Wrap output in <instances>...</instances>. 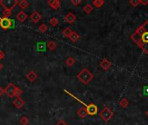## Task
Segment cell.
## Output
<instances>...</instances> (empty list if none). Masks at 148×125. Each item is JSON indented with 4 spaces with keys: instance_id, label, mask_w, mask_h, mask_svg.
Instances as JSON below:
<instances>
[{
    "instance_id": "cell-31",
    "label": "cell",
    "mask_w": 148,
    "mask_h": 125,
    "mask_svg": "<svg viewBox=\"0 0 148 125\" xmlns=\"http://www.w3.org/2000/svg\"><path fill=\"white\" fill-rule=\"evenodd\" d=\"M55 125H68V123L65 121H63V120H60Z\"/></svg>"
},
{
    "instance_id": "cell-17",
    "label": "cell",
    "mask_w": 148,
    "mask_h": 125,
    "mask_svg": "<svg viewBox=\"0 0 148 125\" xmlns=\"http://www.w3.org/2000/svg\"><path fill=\"white\" fill-rule=\"evenodd\" d=\"M18 6L22 10H24V9H27L29 6V2L26 1V0H21V1L18 3Z\"/></svg>"
},
{
    "instance_id": "cell-20",
    "label": "cell",
    "mask_w": 148,
    "mask_h": 125,
    "mask_svg": "<svg viewBox=\"0 0 148 125\" xmlns=\"http://www.w3.org/2000/svg\"><path fill=\"white\" fill-rule=\"evenodd\" d=\"M47 47L49 50H54L56 48V43L55 41H49L47 44Z\"/></svg>"
},
{
    "instance_id": "cell-32",
    "label": "cell",
    "mask_w": 148,
    "mask_h": 125,
    "mask_svg": "<svg viewBox=\"0 0 148 125\" xmlns=\"http://www.w3.org/2000/svg\"><path fill=\"white\" fill-rule=\"evenodd\" d=\"M5 93V89H3L1 86H0V97L3 96V94Z\"/></svg>"
},
{
    "instance_id": "cell-35",
    "label": "cell",
    "mask_w": 148,
    "mask_h": 125,
    "mask_svg": "<svg viewBox=\"0 0 148 125\" xmlns=\"http://www.w3.org/2000/svg\"><path fill=\"white\" fill-rule=\"evenodd\" d=\"M145 114H146V116H148V110H147V111H146V112H145Z\"/></svg>"
},
{
    "instance_id": "cell-22",
    "label": "cell",
    "mask_w": 148,
    "mask_h": 125,
    "mask_svg": "<svg viewBox=\"0 0 148 125\" xmlns=\"http://www.w3.org/2000/svg\"><path fill=\"white\" fill-rule=\"evenodd\" d=\"M66 65H68V66H69V67H71V66H73L74 65H75V59L73 58V57H71V56H69V58H67V60H66Z\"/></svg>"
},
{
    "instance_id": "cell-13",
    "label": "cell",
    "mask_w": 148,
    "mask_h": 125,
    "mask_svg": "<svg viewBox=\"0 0 148 125\" xmlns=\"http://www.w3.org/2000/svg\"><path fill=\"white\" fill-rule=\"evenodd\" d=\"M16 17H17V19L19 22L23 23V22H24V21L28 18V16H27V14H26L23 11H19V12L17 14Z\"/></svg>"
},
{
    "instance_id": "cell-6",
    "label": "cell",
    "mask_w": 148,
    "mask_h": 125,
    "mask_svg": "<svg viewBox=\"0 0 148 125\" xmlns=\"http://www.w3.org/2000/svg\"><path fill=\"white\" fill-rule=\"evenodd\" d=\"M16 88H17V86H16L14 83H9V84L6 86V88L5 89V93L6 94L8 97L12 98L13 97H15V90H16Z\"/></svg>"
},
{
    "instance_id": "cell-1",
    "label": "cell",
    "mask_w": 148,
    "mask_h": 125,
    "mask_svg": "<svg viewBox=\"0 0 148 125\" xmlns=\"http://www.w3.org/2000/svg\"><path fill=\"white\" fill-rule=\"evenodd\" d=\"M131 38L142 49L145 53H148V21L139 26Z\"/></svg>"
},
{
    "instance_id": "cell-7",
    "label": "cell",
    "mask_w": 148,
    "mask_h": 125,
    "mask_svg": "<svg viewBox=\"0 0 148 125\" xmlns=\"http://www.w3.org/2000/svg\"><path fill=\"white\" fill-rule=\"evenodd\" d=\"M12 20H11L8 17H0V27H1L3 30H7L11 26V22Z\"/></svg>"
},
{
    "instance_id": "cell-18",
    "label": "cell",
    "mask_w": 148,
    "mask_h": 125,
    "mask_svg": "<svg viewBox=\"0 0 148 125\" xmlns=\"http://www.w3.org/2000/svg\"><path fill=\"white\" fill-rule=\"evenodd\" d=\"M70 40L72 41V42H74V43H75L79 38H80V35L77 33V32H75V31H73V33H72V35L70 36Z\"/></svg>"
},
{
    "instance_id": "cell-26",
    "label": "cell",
    "mask_w": 148,
    "mask_h": 125,
    "mask_svg": "<svg viewBox=\"0 0 148 125\" xmlns=\"http://www.w3.org/2000/svg\"><path fill=\"white\" fill-rule=\"evenodd\" d=\"M49 24H50L53 27H55V26L59 24V20H58L56 17H52V18L49 20Z\"/></svg>"
},
{
    "instance_id": "cell-25",
    "label": "cell",
    "mask_w": 148,
    "mask_h": 125,
    "mask_svg": "<svg viewBox=\"0 0 148 125\" xmlns=\"http://www.w3.org/2000/svg\"><path fill=\"white\" fill-rule=\"evenodd\" d=\"M12 15V11L11 10H4L3 11V17H8Z\"/></svg>"
},
{
    "instance_id": "cell-4",
    "label": "cell",
    "mask_w": 148,
    "mask_h": 125,
    "mask_svg": "<svg viewBox=\"0 0 148 125\" xmlns=\"http://www.w3.org/2000/svg\"><path fill=\"white\" fill-rule=\"evenodd\" d=\"M18 1L17 0H1L0 1V5L2 7H4L5 10H11L17 5H18Z\"/></svg>"
},
{
    "instance_id": "cell-8",
    "label": "cell",
    "mask_w": 148,
    "mask_h": 125,
    "mask_svg": "<svg viewBox=\"0 0 148 125\" xmlns=\"http://www.w3.org/2000/svg\"><path fill=\"white\" fill-rule=\"evenodd\" d=\"M29 18L31 19V21L33 22V23H38L39 21H41V19H42V15L38 12V11H34V12H32V14L29 16Z\"/></svg>"
},
{
    "instance_id": "cell-33",
    "label": "cell",
    "mask_w": 148,
    "mask_h": 125,
    "mask_svg": "<svg viewBox=\"0 0 148 125\" xmlns=\"http://www.w3.org/2000/svg\"><path fill=\"white\" fill-rule=\"evenodd\" d=\"M4 57H5V53L2 50H0V60L3 59Z\"/></svg>"
},
{
    "instance_id": "cell-27",
    "label": "cell",
    "mask_w": 148,
    "mask_h": 125,
    "mask_svg": "<svg viewBox=\"0 0 148 125\" xmlns=\"http://www.w3.org/2000/svg\"><path fill=\"white\" fill-rule=\"evenodd\" d=\"M128 103H129V102H128L126 98H123V99L120 102V105H121V107H123V108H127V107L128 106Z\"/></svg>"
},
{
    "instance_id": "cell-10",
    "label": "cell",
    "mask_w": 148,
    "mask_h": 125,
    "mask_svg": "<svg viewBox=\"0 0 148 125\" xmlns=\"http://www.w3.org/2000/svg\"><path fill=\"white\" fill-rule=\"evenodd\" d=\"M64 20L69 23V24H73L75 20H76V16L72 13V12H69L65 17H64Z\"/></svg>"
},
{
    "instance_id": "cell-34",
    "label": "cell",
    "mask_w": 148,
    "mask_h": 125,
    "mask_svg": "<svg viewBox=\"0 0 148 125\" xmlns=\"http://www.w3.org/2000/svg\"><path fill=\"white\" fill-rule=\"evenodd\" d=\"M3 67H4V66H3V65L1 64V62H0V71H1V70L3 69Z\"/></svg>"
},
{
    "instance_id": "cell-24",
    "label": "cell",
    "mask_w": 148,
    "mask_h": 125,
    "mask_svg": "<svg viewBox=\"0 0 148 125\" xmlns=\"http://www.w3.org/2000/svg\"><path fill=\"white\" fill-rule=\"evenodd\" d=\"M38 30H39V31H41L42 33H44V32H46L47 30H48V26L45 24H42L41 25H39Z\"/></svg>"
},
{
    "instance_id": "cell-3",
    "label": "cell",
    "mask_w": 148,
    "mask_h": 125,
    "mask_svg": "<svg viewBox=\"0 0 148 125\" xmlns=\"http://www.w3.org/2000/svg\"><path fill=\"white\" fill-rule=\"evenodd\" d=\"M77 77L83 84H87L88 83H89L93 79L94 76H93V74L90 73V71H88L87 69H83L77 75Z\"/></svg>"
},
{
    "instance_id": "cell-30",
    "label": "cell",
    "mask_w": 148,
    "mask_h": 125,
    "mask_svg": "<svg viewBox=\"0 0 148 125\" xmlns=\"http://www.w3.org/2000/svg\"><path fill=\"white\" fill-rule=\"evenodd\" d=\"M81 3V0H77V1H75V0H71V4H72V5H75V6L79 5Z\"/></svg>"
},
{
    "instance_id": "cell-19",
    "label": "cell",
    "mask_w": 148,
    "mask_h": 125,
    "mask_svg": "<svg viewBox=\"0 0 148 125\" xmlns=\"http://www.w3.org/2000/svg\"><path fill=\"white\" fill-rule=\"evenodd\" d=\"M83 11H84L87 14H89V13H91L92 11H93V6H92L90 4L86 5L83 7Z\"/></svg>"
},
{
    "instance_id": "cell-29",
    "label": "cell",
    "mask_w": 148,
    "mask_h": 125,
    "mask_svg": "<svg viewBox=\"0 0 148 125\" xmlns=\"http://www.w3.org/2000/svg\"><path fill=\"white\" fill-rule=\"evenodd\" d=\"M130 4L132 5H133L134 7H137L138 6V5H139V4H141V1H130Z\"/></svg>"
},
{
    "instance_id": "cell-16",
    "label": "cell",
    "mask_w": 148,
    "mask_h": 125,
    "mask_svg": "<svg viewBox=\"0 0 148 125\" xmlns=\"http://www.w3.org/2000/svg\"><path fill=\"white\" fill-rule=\"evenodd\" d=\"M77 115L81 117V118H84L87 115V110L86 108L82 107V108H80L78 110H77Z\"/></svg>"
},
{
    "instance_id": "cell-9",
    "label": "cell",
    "mask_w": 148,
    "mask_h": 125,
    "mask_svg": "<svg viewBox=\"0 0 148 125\" xmlns=\"http://www.w3.org/2000/svg\"><path fill=\"white\" fill-rule=\"evenodd\" d=\"M48 5L54 10H58L61 6V3L58 0H49V1H48Z\"/></svg>"
},
{
    "instance_id": "cell-14",
    "label": "cell",
    "mask_w": 148,
    "mask_h": 125,
    "mask_svg": "<svg viewBox=\"0 0 148 125\" xmlns=\"http://www.w3.org/2000/svg\"><path fill=\"white\" fill-rule=\"evenodd\" d=\"M101 67L104 70V71H107L108 70L110 67H111V62L107 60V59H103L101 62Z\"/></svg>"
},
{
    "instance_id": "cell-11",
    "label": "cell",
    "mask_w": 148,
    "mask_h": 125,
    "mask_svg": "<svg viewBox=\"0 0 148 125\" xmlns=\"http://www.w3.org/2000/svg\"><path fill=\"white\" fill-rule=\"evenodd\" d=\"M26 77H27V79H28L29 82L33 83L34 81H36V80L37 79L38 76H37V74L34 71H29V72L26 75Z\"/></svg>"
},
{
    "instance_id": "cell-12",
    "label": "cell",
    "mask_w": 148,
    "mask_h": 125,
    "mask_svg": "<svg viewBox=\"0 0 148 125\" xmlns=\"http://www.w3.org/2000/svg\"><path fill=\"white\" fill-rule=\"evenodd\" d=\"M13 105L17 108V109H21L23 105H24V100L22 99L21 97H17L14 101H13Z\"/></svg>"
},
{
    "instance_id": "cell-2",
    "label": "cell",
    "mask_w": 148,
    "mask_h": 125,
    "mask_svg": "<svg viewBox=\"0 0 148 125\" xmlns=\"http://www.w3.org/2000/svg\"><path fill=\"white\" fill-rule=\"evenodd\" d=\"M64 92L65 93H67V94H69V95L70 96V97H72L73 98H75L76 101H78L79 103H81L85 108H86V110H87V114L88 115H91V116H95V115H96L97 114V112H98V108H97V106L95 105V104H94V103H90V104H86L84 102H82L81 100H80L78 97H76L75 96H74L72 93H70V92H69L68 90H66V89H64Z\"/></svg>"
},
{
    "instance_id": "cell-28",
    "label": "cell",
    "mask_w": 148,
    "mask_h": 125,
    "mask_svg": "<svg viewBox=\"0 0 148 125\" xmlns=\"http://www.w3.org/2000/svg\"><path fill=\"white\" fill-rule=\"evenodd\" d=\"M22 94H23V90H22L20 88L17 87V88H16V90H15V97H19L22 95Z\"/></svg>"
},
{
    "instance_id": "cell-21",
    "label": "cell",
    "mask_w": 148,
    "mask_h": 125,
    "mask_svg": "<svg viewBox=\"0 0 148 125\" xmlns=\"http://www.w3.org/2000/svg\"><path fill=\"white\" fill-rule=\"evenodd\" d=\"M19 122H20V123H21L22 125H27V124H29V117L23 116H22V117L20 118Z\"/></svg>"
},
{
    "instance_id": "cell-23",
    "label": "cell",
    "mask_w": 148,
    "mask_h": 125,
    "mask_svg": "<svg viewBox=\"0 0 148 125\" xmlns=\"http://www.w3.org/2000/svg\"><path fill=\"white\" fill-rule=\"evenodd\" d=\"M93 4H94V5L95 7L100 8V7H101L104 5V1H103V0H95V1H94Z\"/></svg>"
},
{
    "instance_id": "cell-15",
    "label": "cell",
    "mask_w": 148,
    "mask_h": 125,
    "mask_svg": "<svg viewBox=\"0 0 148 125\" xmlns=\"http://www.w3.org/2000/svg\"><path fill=\"white\" fill-rule=\"evenodd\" d=\"M72 33H73V31H72V30H71L69 27H67V28H65V29L63 30V35L65 38H70V36L72 35Z\"/></svg>"
},
{
    "instance_id": "cell-5",
    "label": "cell",
    "mask_w": 148,
    "mask_h": 125,
    "mask_svg": "<svg viewBox=\"0 0 148 125\" xmlns=\"http://www.w3.org/2000/svg\"><path fill=\"white\" fill-rule=\"evenodd\" d=\"M113 116V112L108 108V107H105L101 112H100V116L101 117V119L105 122H108Z\"/></svg>"
}]
</instances>
